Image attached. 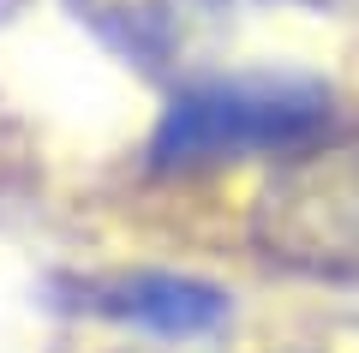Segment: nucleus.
<instances>
[{
    "mask_svg": "<svg viewBox=\"0 0 359 353\" xmlns=\"http://www.w3.org/2000/svg\"><path fill=\"white\" fill-rule=\"evenodd\" d=\"M335 90L311 72H204L168 96L150 132L156 174H204L245 156H299L330 132Z\"/></svg>",
    "mask_w": 359,
    "mask_h": 353,
    "instance_id": "f257e3e1",
    "label": "nucleus"
},
{
    "mask_svg": "<svg viewBox=\"0 0 359 353\" xmlns=\"http://www.w3.org/2000/svg\"><path fill=\"white\" fill-rule=\"evenodd\" d=\"M252 246L318 281H359V126L287 156L252 204Z\"/></svg>",
    "mask_w": 359,
    "mask_h": 353,
    "instance_id": "f03ea898",
    "label": "nucleus"
},
{
    "mask_svg": "<svg viewBox=\"0 0 359 353\" xmlns=\"http://www.w3.org/2000/svg\"><path fill=\"white\" fill-rule=\"evenodd\" d=\"M78 312L108 317V324L144 329L162 341H192V335H216L233 317L228 288L204 276H180V269H120V276H96L78 281Z\"/></svg>",
    "mask_w": 359,
    "mask_h": 353,
    "instance_id": "7ed1b4c3",
    "label": "nucleus"
},
{
    "mask_svg": "<svg viewBox=\"0 0 359 353\" xmlns=\"http://www.w3.org/2000/svg\"><path fill=\"white\" fill-rule=\"evenodd\" d=\"M78 25H90L120 60L144 72H168L198 48L204 30L228 18L233 0H66Z\"/></svg>",
    "mask_w": 359,
    "mask_h": 353,
    "instance_id": "20e7f679",
    "label": "nucleus"
}]
</instances>
